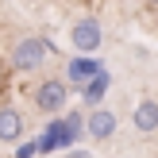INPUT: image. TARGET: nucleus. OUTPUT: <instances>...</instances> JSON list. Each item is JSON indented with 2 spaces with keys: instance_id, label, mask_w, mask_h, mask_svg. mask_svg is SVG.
I'll return each mask as SVG.
<instances>
[{
  "instance_id": "obj_8",
  "label": "nucleus",
  "mask_w": 158,
  "mask_h": 158,
  "mask_svg": "<svg viewBox=\"0 0 158 158\" xmlns=\"http://www.w3.org/2000/svg\"><path fill=\"white\" fill-rule=\"evenodd\" d=\"M104 89H108V73H97L89 85H85V100H93V104H97V100L104 97Z\"/></svg>"
},
{
  "instance_id": "obj_7",
  "label": "nucleus",
  "mask_w": 158,
  "mask_h": 158,
  "mask_svg": "<svg viewBox=\"0 0 158 158\" xmlns=\"http://www.w3.org/2000/svg\"><path fill=\"white\" fill-rule=\"evenodd\" d=\"M100 73V66L93 58H77V62H69V77L73 81H93V77Z\"/></svg>"
},
{
  "instance_id": "obj_3",
  "label": "nucleus",
  "mask_w": 158,
  "mask_h": 158,
  "mask_svg": "<svg viewBox=\"0 0 158 158\" xmlns=\"http://www.w3.org/2000/svg\"><path fill=\"white\" fill-rule=\"evenodd\" d=\"M69 39H73L77 50L93 54L100 43H104V31H100V23H97V19H77V23H73V31H69Z\"/></svg>"
},
{
  "instance_id": "obj_11",
  "label": "nucleus",
  "mask_w": 158,
  "mask_h": 158,
  "mask_svg": "<svg viewBox=\"0 0 158 158\" xmlns=\"http://www.w3.org/2000/svg\"><path fill=\"white\" fill-rule=\"evenodd\" d=\"M154 4H158V0H154Z\"/></svg>"
},
{
  "instance_id": "obj_5",
  "label": "nucleus",
  "mask_w": 158,
  "mask_h": 158,
  "mask_svg": "<svg viewBox=\"0 0 158 158\" xmlns=\"http://www.w3.org/2000/svg\"><path fill=\"white\" fill-rule=\"evenodd\" d=\"M135 127L143 131V135L158 131V104H154V100H143V104L135 108Z\"/></svg>"
},
{
  "instance_id": "obj_1",
  "label": "nucleus",
  "mask_w": 158,
  "mask_h": 158,
  "mask_svg": "<svg viewBox=\"0 0 158 158\" xmlns=\"http://www.w3.org/2000/svg\"><path fill=\"white\" fill-rule=\"evenodd\" d=\"M46 54H50V43L46 39H23L12 50V69H35V66H43Z\"/></svg>"
},
{
  "instance_id": "obj_9",
  "label": "nucleus",
  "mask_w": 158,
  "mask_h": 158,
  "mask_svg": "<svg viewBox=\"0 0 158 158\" xmlns=\"http://www.w3.org/2000/svg\"><path fill=\"white\" fill-rule=\"evenodd\" d=\"M66 158H89V154H85V151H69Z\"/></svg>"
},
{
  "instance_id": "obj_2",
  "label": "nucleus",
  "mask_w": 158,
  "mask_h": 158,
  "mask_svg": "<svg viewBox=\"0 0 158 158\" xmlns=\"http://www.w3.org/2000/svg\"><path fill=\"white\" fill-rule=\"evenodd\" d=\"M66 97H69V93H66V81L50 77V81H43V85L35 89V108H39V112H46V116H50V112H62Z\"/></svg>"
},
{
  "instance_id": "obj_6",
  "label": "nucleus",
  "mask_w": 158,
  "mask_h": 158,
  "mask_svg": "<svg viewBox=\"0 0 158 158\" xmlns=\"http://www.w3.org/2000/svg\"><path fill=\"white\" fill-rule=\"evenodd\" d=\"M112 131H116V116H112V112L100 108V112L89 116V135H93V139H108Z\"/></svg>"
},
{
  "instance_id": "obj_10",
  "label": "nucleus",
  "mask_w": 158,
  "mask_h": 158,
  "mask_svg": "<svg viewBox=\"0 0 158 158\" xmlns=\"http://www.w3.org/2000/svg\"><path fill=\"white\" fill-rule=\"evenodd\" d=\"M4 77H8V73H4V62H0V85H4Z\"/></svg>"
},
{
  "instance_id": "obj_4",
  "label": "nucleus",
  "mask_w": 158,
  "mask_h": 158,
  "mask_svg": "<svg viewBox=\"0 0 158 158\" xmlns=\"http://www.w3.org/2000/svg\"><path fill=\"white\" fill-rule=\"evenodd\" d=\"M23 135V116L15 112V108H0V143H12V139Z\"/></svg>"
}]
</instances>
